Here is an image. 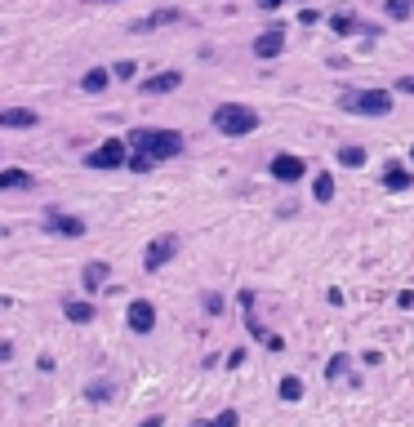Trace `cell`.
Returning <instances> with one entry per match:
<instances>
[{
    "label": "cell",
    "mask_w": 414,
    "mask_h": 427,
    "mask_svg": "<svg viewBox=\"0 0 414 427\" xmlns=\"http://www.w3.org/2000/svg\"><path fill=\"white\" fill-rule=\"evenodd\" d=\"M205 312L218 316V312H223V298H218V294H205Z\"/></svg>",
    "instance_id": "28"
},
{
    "label": "cell",
    "mask_w": 414,
    "mask_h": 427,
    "mask_svg": "<svg viewBox=\"0 0 414 427\" xmlns=\"http://www.w3.org/2000/svg\"><path fill=\"white\" fill-rule=\"evenodd\" d=\"M330 27H334V36H352V31H361V22H357V14H330Z\"/></svg>",
    "instance_id": "20"
},
{
    "label": "cell",
    "mask_w": 414,
    "mask_h": 427,
    "mask_svg": "<svg viewBox=\"0 0 414 427\" xmlns=\"http://www.w3.org/2000/svg\"><path fill=\"white\" fill-rule=\"evenodd\" d=\"M112 80H116V76H112V67H90V71L80 76V89H85V94H103Z\"/></svg>",
    "instance_id": "16"
},
{
    "label": "cell",
    "mask_w": 414,
    "mask_h": 427,
    "mask_svg": "<svg viewBox=\"0 0 414 427\" xmlns=\"http://www.w3.org/2000/svg\"><path fill=\"white\" fill-rule=\"evenodd\" d=\"M63 316H67L71 325H90L94 316H99V307H94L90 298H67V303H63Z\"/></svg>",
    "instance_id": "14"
},
{
    "label": "cell",
    "mask_w": 414,
    "mask_h": 427,
    "mask_svg": "<svg viewBox=\"0 0 414 427\" xmlns=\"http://www.w3.org/2000/svg\"><path fill=\"white\" fill-rule=\"evenodd\" d=\"M343 107L357 116H387L392 112V94L387 89H361V94H343Z\"/></svg>",
    "instance_id": "3"
},
{
    "label": "cell",
    "mask_w": 414,
    "mask_h": 427,
    "mask_svg": "<svg viewBox=\"0 0 414 427\" xmlns=\"http://www.w3.org/2000/svg\"><path fill=\"white\" fill-rule=\"evenodd\" d=\"M112 76H116V80H134V76H138V63H129V58H120V63L112 67Z\"/></svg>",
    "instance_id": "25"
},
{
    "label": "cell",
    "mask_w": 414,
    "mask_h": 427,
    "mask_svg": "<svg viewBox=\"0 0 414 427\" xmlns=\"http://www.w3.org/2000/svg\"><path fill=\"white\" fill-rule=\"evenodd\" d=\"M192 427H218V423H210V419H197V423H192Z\"/></svg>",
    "instance_id": "32"
},
{
    "label": "cell",
    "mask_w": 414,
    "mask_h": 427,
    "mask_svg": "<svg viewBox=\"0 0 414 427\" xmlns=\"http://www.w3.org/2000/svg\"><path fill=\"white\" fill-rule=\"evenodd\" d=\"M383 14L392 18V22H406L414 14V0H383Z\"/></svg>",
    "instance_id": "19"
},
{
    "label": "cell",
    "mask_w": 414,
    "mask_h": 427,
    "mask_svg": "<svg viewBox=\"0 0 414 427\" xmlns=\"http://www.w3.org/2000/svg\"><path fill=\"white\" fill-rule=\"evenodd\" d=\"M267 174H272L276 182H299L303 174H308V161H303V156H290V152H281V156H272Z\"/></svg>",
    "instance_id": "6"
},
{
    "label": "cell",
    "mask_w": 414,
    "mask_h": 427,
    "mask_svg": "<svg viewBox=\"0 0 414 427\" xmlns=\"http://www.w3.org/2000/svg\"><path fill=\"white\" fill-rule=\"evenodd\" d=\"M178 254V236H156L148 254H143V272H161V267Z\"/></svg>",
    "instance_id": "5"
},
{
    "label": "cell",
    "mask_w": 414,
    "mask_h": 427,
    "mask_svg": "<svg viewBox=\"0 0 414 427\" xmlns=\"http://www.w3.org/2000/svg\"><path fill=\"white\" fill-rule=\"evenodd\" d=\"M94 400V405H103V400H112V383H90V392H85Z\"/></svg>",
    "instance_id": "24"
},
{
    "label": "cell",
    "mask_w": 414,
    "mask_h": 427,
    "mask_svg": "<svg viewBox=\"0 0 414 427\" xmlns=\"http://www.w3.org/2000/svg\"><path fill=\"white\" fill-rule=\"evenodd\" d=\"M285 50V27H267L259 41H254V58H276Z\"/></svg>",
    "instance_id": "12"
},
{
    "label": "cell",
    "mask_w": 414,
    "mask_h": 427,
    "mask_svg": "<svg viewBox=\"0 0 414 427\" xmlns=\"http://www.w3.org/2000/svg\"><path fill=\"white\" fill-rule=\"evenodd\" d=\"M129 147L134 152H148L152 161H174V156L183 152V133L178 129H152V125H138V129H129Z\"/></svg>",
    "instance_id": "1"
},
{
    "label": "cell",
    "mask_w": 414,
    "mask_h": 427,
    "mask_svg": "<svg viewBox=\"0 0 414 427\" xmlns=\"http://www.w3.org/2000/svg\"><path fill=\"white\" fill-rule=\"evenodd\" d=\"M312 196H316V205H330L334 201V174H316L312 178Z\"/></svg>",
    "instance_id": "18"
},
{
    "label": "cell",
    "mask_w": 414,
    "mask_h": 427,
    "mask_svg": "<svg viewBox=\"0 0 414 427\" xmlns=\"http://www.w3.org/2000/svg\"><path fill=\"white\" fill-rule=\"evenodd\" d=\"M107 280H112V267H107L103 259L85 263V272H80V285H85V294H99V289H107Z\"/></svg>",
    "instance_id": "11"
},
{
    "label": "cell",
    "mask_w": 414,
    "mask_h": 427,
    "mask_svg": "<svg viewBox=\"0 0 414 427\" xmlns=\"http://www.w3.org/2000/svg\"><path fill=\"white\" fill-rule=\"evenodd\" d=\"M259 5H263V9H281L285 0H259Z\"/></svg>",
    "instance_id": "31"
},
{
    "label": "cell",
    "mask_w": 414,
    "mask_h": 427,
    "mask_svg": "<svg viewBox=\"0 0 414 427\" xmlns=\"http://www.w3.org/2000/svg\"><path fill=\"white\" fill-rule=\"evenodd\" d=\"M410 182H414V178H410L406 165H387V169H383V187H387V191H406Z\"/></svg>",
    "instance_id": "17"
},
{
    "label": "cell",
    "mask_w": 414,
    "mask_h": 427,
    "mask_svg": "<svg viewBox=\"0 0 414 427\" xmlns=\"http://www.w3.org/2000/svg\"><path fill=\"white\" fill-rule=\"evenodd\" d=\"M343 374H348V356H334L330 365H325V378H330V383H338Z\"/></svg>",
    "instance_id": "26"
},
{
    "label": "cell",
    "mask_w": 414,
    "mask_h": 427,
    "mask_svg": "<svg viewBox=\"0 0 414 427\" xmlns=\"http://www.w3.org/2000/svg\"><path fill=\"white\" fill-rule=\"evenodd\" d=\"M410 161H414V147H410Z\"/></svg>",
    "instance_id": "33"
},
{
    "label": "cell",
    "mask_w": 414,
    "mask_h": 427,
    "mask_svg": "<svg viewBox=\"0 0 414 427\" xmlns=\"http://www.w3.org/2000/svg\"><path fill=\"white\" fill-rule=\"evenodd\" d=\"M214 129L227 133V138H245V133L259 129V112L245 103H223V107H214Z\"/></svg>",
    "instance_id": "2"
},
{
    "label": "cell",
    "mask_w": 414,
    "mask_h": 427,
    "mask_svg": "<svg viewBox=\"0 0 414 427\" xmlns=\"http://www.w3.org/2000/svg\"><path fill=\"white\" fill-rule=\"evenodd\" d=\"M178 85H183V71H161V76H148L138 89L148 94V99H156V94H174Z\"/></svg>",
    "instance_id": "13"
},
{
    "label": "cell",
    "mask_w": 414,
    "mask_h": 427,
    "mask_svg": "<svg viewBox=\"0 0 414 427\" xmlns=\"http://www.w3.org/2000/svg\"><path fill=\"white\" fill-rule=\"evenodd\" d=\"M152 165H156V161H152L148 152H134V147H129V161H125V169H134V174H148Z\"/></svg>",
    "instance_id": "22"
},
{
    "label": "cell",
    "mask_w": 414,
    "mask_h": 427,
    "mask_svg": "<svg viewBox=\"0 0 414 427\" xmlns=\"http://www.w3.org/2000/svg\"><path fill=\"white\" fill-rule=\"evenodd\" d=\"M36 178L27 169H0V191H31Z\"/></svg>",
    "instance_id": "15"
},
{
    "label": "cell",
    "mask_w": 414,
    "mask_h": 427,
    "mask_svg": "<svg viewBox=\"0 0 414 427\" xmlns=\"http://www.w3.org/2000/svg\"><path fill=\"white\" fill-rule=\"evenodd\" d=\"M397 89L401 94H414V76H397Z\"/></svg>",
    "instance_id": "29"
},
{
    "label": "cell",
    "mask_w": 414,
    "mask_h": 427,
    "mask_svg": "<svg viewBox=\"0 0 414 427\" xmlns=\"http://www.w3.org/2000/svg\"><path fill=\"white\" fill-rule=\"evenodd\" d=\"M45 231L50 236H85V218L63 214V210H45Z\"/></svg>",
    "instance_id": "7"
},
{
    "label": "cell",
    "mask_w": 414,
    "mask_h": 427,
    "mask_svg": "<svg viewBox=\"0 0 414 427\" xmlns=\"http://www.w3.org/2000/svg\"><path fill=\"white\" fill-rule=\"evenodd\" d=\"M338 165H348V169L365 165V147H338Z\"/></svg>",
    "instance_id": "23"
},
{
    "label": "cell",
    "mask_w": 414,
    "mask_h": 427,
    "mask_svg": "<svg viewBox=\"0 0 414 427\" xmlns=\"http://www.w3.org/2000/svg\"><path fill=\"white\" fill-rule=\"evenodd\" d=\"M169 22H187V14H183V9H156V14L138 18L129 31H134V36H148V31H156V27H169Z\"/></svg>",
    "instance_id": "9"
},
{
    "label": "cell",
    "mask_w": 414,
    "mask_h": 427,
    "mask_svg": "<svg viewBox=\"0 0 414 427\" xmlns=\"http://www.w3.org/2000/svg\"><path fill=\"white\" fill-rule=\"evenodd\" d=\"M281 400H290V405H294V400H303V378H294V374L281 378Z\"/></svg>",
    "instance_id": "21"
},
{
    "label": "cell",
    "mask_w": 414,
    "mask_h": 427,
    "mask_svg": "<svg viewBox=\"0 0 414 427\" xmlns=\"http://www.w3.org/2000/svg\"><path fill=\"white\" fill-rule=\"evenodd\" d=\"M125 321H129L134 334H152V329H156V307H152L148 298H134L129 312H125Z\"/></svg>",
    "instance_id": "8"
},
{
    "label": "cell",
    "mask_w": 414,
    "mask_h": 427,
    "mask_svg": "<svg viewBox=\"0 0 414 427\" xmlns=\"http://www.w3.org/2000/svg\"><path fill=\"white\" fill-rule=\"evenodd\" d=\"M129 161V143L125 138H107L103 147H94L90 156H85V165L90 169H120Z\"/></svg>",
    "instance_id": "4"
},
{
    "label": "cell",
    "mask_w": 414,
    "mask_h": 427,
    "mask_svg": "<svg viewBox=\"0 0 414 427\" xmlns=\"http://www.w3.org/2000/svg\"><path fill=\"white\" fill-rule=\"evenodd\" d=\"M214 423H218V427H241V414H236V410H223Z\"/></svg>",
    "instance_id": "27"
},
{
    "label": "cell",
    "mask_w": 414,
    "mask_h": 427,
    "mask_svg": "<svg viewBox=\"0 0 414 427\" xmlns=\"http://www.w3.org/2000/svg\"><path fill=\"white\" fill-rule=\"evenodd\" d=\"M138 427H165V419H161V414H152V419H143Z\"/></svg>",
    "instance_id": "30"
},
{
    "label": "cell",
    "mask_w": 414,
    "mask_h": 427,
    "mask_svg": "<svg viewBox=\"0 0 414 427\" xmlns=\"http://www.w3.org/2000/svg\"><path fill=\"white\" fill-rule=\"evenodd\" d=\"M41 116L36 107H0V129H36Z\"/></svg>",
    "instance_id": "10"
}]
</instances>
